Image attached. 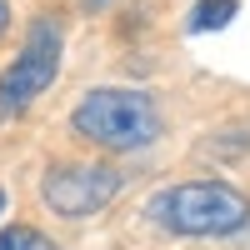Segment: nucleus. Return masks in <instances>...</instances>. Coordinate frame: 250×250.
<instances>
[{"mask_svg":"<svg viewBox=\"0 0 250 250\" xmlns=\"http://www.w3.org/2000/svg\"><path fill=\"white\" fill-rule=\"evenodd\" d=\"M70 130L80 140L100 145V150L130 155V150H150L160 140L165 120L155 110V100L145 90H125V85H100L90 95H80V105L70 110Z\"/></svg>","mask_w":250,"mask_h":250,"instance_id":"f257e3e1","label":"nucleus"},{"mask_svg":"<svg viewBox=\"0 0 250 250\" xmlns=\"http://www.w3.org/2000/svg\"><path fill=\"white\" fill-rule=\"evenodd\" d=\"M120 195V170L115 165H55L40 180V200L60 220H85Z\"/></svg>","mask_w":250,"mask_h":250,"instance_id":"20e7f679","label":"nucleus"},{"mask_svg":"<svg viewBox=\"0 0 250 250\" xmlns=\"http://www.w3.org/2000/svg\"><path fill=\"white\" fill-rule=\"evenodd\" d=\"M5 30H10V0H0V40H5Z\"/></svg>","mask_w":250,"mask_h":250,"instance_id":"0eeeda50","label":"nucleus"},{"mask_svg":"<svg viewBox=\"0 0 250 250\" xmlns=\"http://www.w3.org/2000/svg\"><path fill=\"white\" fill-rule=\"evenodd\" d=\"M0 215H5V190H0Z\"/></svg>","mask_w":250,"mask_h":250,"instance_id":"6e6552de","label":"nucleus"},{"mask_svg":"<svg viewBox=\"0 0 250 250\" xmlns=\"http://www.w3.org/2000/svg\"><path fill=\"white\" fill-rule=\"evenodd\" d=\"M60 75V25L55 20H35L20 55L10 60V70L0 75V115H20L30 110L40 95L55 85Z\"/></svg>","mask_w":250,"mask_h":250,"instance_id":"7ed1b4c3","label":"nucleus"},{"mask_svg":"<svg viewBox=\"0 0 250 250\" xmlns=\"http://www.w3.org/2000/svg\"><path fill=\"white\" fill-rule=\"evenodd\" d=\"M0 250H60V245L40 235L35 225H10V230H0Z\"/></svg>","mask_w":250,"mask_h":250,"instance_id":"423d86ee","label":"nucleus"},{"mask_svg":"<svg viewBox=\"0 0 250 250\" xmlns=\"http://www.w3.org/2000/svg\"><path fill=\"white\" fill-rule=\"evenodd\" d=\"M235 10H240V0H200L190 15V30H220V25H230Z\"/></svg>","mask_w":250,"mask_h":250,"instance_id":"39448f33","label":"nucleus"},{"mask_svg":"<svg viewBox=\"0 0 250 250\" xmlns=\"http://www.w3.org/2000/svg\"><path fill=\"white\" fill-rule=\"evenodd\" d=\"M150 220L170 235H235L250 225V200L225 180H180L150 200Z\"/></svg>","mask_w":250,"mask_h":250,"instance_id":"f03ea898","label":"nucleus"}]
</instances>
